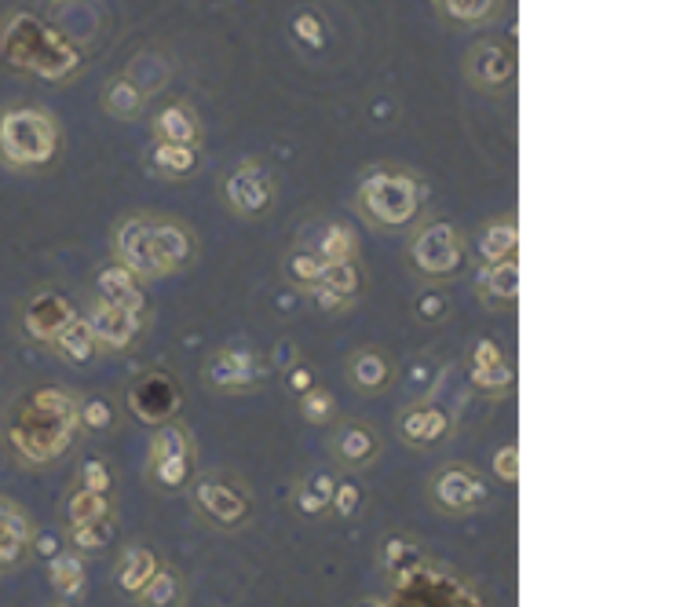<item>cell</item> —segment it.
I'll use <instances>...</instances> for the list:
<instances>
[{
	"instance_id": "52a82bcc",
	"label": "cell",
	"mask_w": 698,
	"mask_h": 607,
	"mask_svg": "<svg viewBox=\"0 0 698 607\" xmlns=\"http://www.w3.org/2000/svg\"><path fill=\"white\" fill-rule=\"evenodd\" d=\"M88 326H92V337H96V344H103V348H110V352H121V348H128V344L136 341L139 326H143V315H139V311H132V308H125V304L99 300L96 308H92V319H88Z\"/></svg>"
},
{
	"instance_id": "8fae6325",
	"label": "cell",
	"mask_w": 698,
	"mask_h": 607,
	"mask_svg": "<svg viewBox=\"0 0 698 607\" xmlns=\"http://www.w3.org/2000/svg\"><path fill=\"white\" fill-rule=\"evenodd\" d=\"M158 143H180V147H198L201 143V121L187 103H165L150 121Z\"/></svg>"
},
{
	"instance_id": "74e56055",
	"label": "cell",
	"mask_w": 698,
	"mask_h": 607,
	"mask_svg": "<svg viewBox=\"0 0 698 607\" xmlns=\"http://www.w3.org/2000/svg\"><path fill=\"white\" fill-rule=\"evenodd\" d=\"M355 505H359V487H355V483H337V490H333V509H337L340 516H351Z\"/></svg>"
},
{
	"instance_id": "83f0119b",
	"label": "cell",
	"mask_w": 698,
	"mask_h": 607,
	"mask_svg": "<svg viewBox=\"0 0 698 607\" xmlns=\"http://www.w3.org/2000/svg\"><path fill=\"white\" fill-rule=\"evenodd\" d=\"M322 256L315 253V249H297V253H289L286 256V275L293 286L300 289H311L318 286V278H322Z\"/></svg>"
},
{
	"instance_id": "30bf717a",
	"label": "cell",
	"mask_w": 698,
	"mask_h": 607,
	"mask_svg": "<svg viewBox=\"0 0 698 607\" xmlns=\"http://www.w3.org/2000/svg\"><path fill=\"white\" fill-rule=\"evenodd\" d=\"M96 289H99V300H110V304H125L132 311H147V297H143V278L125 267L121 260L110 267H103L96 278Z\"/></svg>"
},
{
	"instance_id": "4fadbf2b",
	"label": "cell",
	"mask_w": 698,
	"mask_h": 607,
	"mask_svg": "<svg viewBox=\"0 0 698 607\" xmlns=\"http://www.w3.org/2000/svg\"><path fill=\"white\" fill-rule=\"evenodd\" d=\"M205 377H209L216 388H223V392H234V388H249V384L260 381V377H264V366H260V359H253L249 352H220L212 359Z\"/></svg>"
},
{
	"instance_id": "5b68a950",
	"label": "cell",
	"mask_w": 698,
	"mask_h": 607,
	"mask_svg": "<svg viewBox=\"0 0 698 607\" xmlns=\"http://www.w3.org/2000/svg\"><path fill=\"white\" fill-rule=\"evenodd\" d=\"M413 264L428 278H454L465 267V242L454 224H428L413 242Z\"/></svg>"
},
{
	"instance_id": "836d02e7",
	"label": "cell",
	"mask_w": 698,
	"mask_h": 607,
	"mask_svg": "<svg viewBox=\"0 0 698 607\" xmlns=\"http://www.w3.org/2000/svg\"><path fill=\"white\" fill-rule=\"evenodd\" d=\"M300 410L307 421H326L333 414V395L322 388H307V392H300Z\"/></svg>"
},
{
	"instance_id": "7bdbcfd3",
	"label": "cell",
	"mask_w": 698,
	"mask_h": 607,
	"mask_svg": "<svg viewBox=\"0 0 698 607\" xmlns=\"http://www.w3.org/2000/svg\"><path fill=\"white\" fill-rule=\"evenodd\" d=\"M289 384H293V392H307V388H315V373L297 363V370H289Z\"/></svg>"
},
{
	"instance_id": "ac0fdd59",
	"label": "cell",
	"mask_w": 698,
	"mask_h": 607,
	"mask_svg": "<svg viewBox=\"0 0 698 607\" xmlns=\"http://www.w3.org/2000/svg\"><path fill=\"white\" fill-rule=\"evenodd\" d=\"M150 169L165 180H183L198 169V147H180V143H154L150 147Z\"/></svg>"
},
{
	"instance_id": "60d3db41",
	"label": "cell",
	"mask_w": 698,
	"mask_h": 607,
	"mask_svg": "<svg viewBox=\"0 0 698 607\" xmlns=\"http://www.w3.org/2000/svg\"><path fill=\"white\" fill-rule=\"evenodd\" d=\"M307 293L318 300V308H322V311H337V308H344V304H348V300H340L337 293H333V289H326V286H311Z\"/></svg>"
},
{
	"instance_id": "f1b7e54d",
	"label": "cell",
	"mask_w": 698,
	"mask_h": 607,
	"mask_svg": "<svg viewBox=\"0 0 698 607\" xmlns=\"http://www.w3.org/2000/svg\"><path fill=\"white\" fill-rule=\"evenodd\" d=\"M176 454H191V439L183 432V425H165L150 443V465L165 458H176Z\"/></svg>"
},
{
	"instance_id": "277c9868",
	"label": "cell",
	"mask_w": 698,
	"mask_h": 607,
	"mask_svg": "<svg viewBox=\"0 0 698 607\" xmlns=\"http://www.w3.org/2000/svg\"><path fill=\"white\" fill-rule=\"evenodd\" d=\"M223 202L234 216L242 220H256L275 205V180L260 161L245 158L238 169H231V176L223 180Z\"/></svg>"
},
{
	"instance_id": "e575fe53",
	"label": "cell",
	"mask_w": 698,
	"mask_h": 607,
	"mask_svg": "<svg viewBox=\"0 0 698 607\" xmlns=\"http://www.w3.org/2000/svg\"><path fill=\"white\" fill-rule=\"evenodd\" d=\"M81 578H85V571H81V560H77V556H59V560H55V586L63 589V593H77V589H81Z\"/></svg>"
},
{
	"instance_id": "603a6c76",
	"label": "cell",
	"mask_w": 698,
	"mask_h": 607,
	"mask_svg": "<svg viewBox=\"0 0 698 607\" xmlns=\"http://www.w3.org/2000/svg\"><path fill=\"white\" fill-rule=\"evenodd\" d=\"M373 450H377V443H373L370 428L348 425L337 436V458L348 461V465H366V461L373 458Z\"/></svg>"
},
{
	"instance_id": "484cf974",
	"label": "cell",
	"mask_w": 698,
	"mask_h": 607,
	"mask_svg": "<svg viewBox=\"0 0 698 607\" xmlns=\"http://www.w3.org/2000/svg\"><path fill=\"white\" fill-rule=\"evenodd\" d=\"M439 11H443L450 22H461V26H476V22H487L494 11H498L501 0H435Z\"/></svg>"
},
{
	"instance_id": "7402d4cb",
	"label": "cell",
	"mask_w": 698,
	"mask_h": 607,
	"mask_svg": "<svg viewBox=\"0 0 698 607\" xmlns=\"http://www.w3.org/2000/svg\"><path fill=\"white\" fill-rule=\"evenodd\" d=\"M355 231L348 224H329L318 238V249L315 253L322 256V264H344V260H355Z\"/></svg>"
},
{
	"instance_id": "6da1fadb",
	"label": "cell",
	"mask_w": 698,
	"mask_h": 607,
	"mask_svg": "<svg viewBox=\"0 0 698 607\" xmlns=\"http://www.w3.org/2000/svg\"><path fill=\"white\" fill-rule=\"evenodd\" d=\"M194 235L165 216H128L117 227V260L139 278H165L191 264Z\"/></svg>"
},
{
	"instance_id": "f546056e",
	"label": "cell",
	"mask_w": 698,
	"mask_h": 607,
	"mask_svg": "<svg viewBox=\"0 0 698 607\" xmlns=\"http://www.w3.org/2000/svg\"><path fill=\"white\" fill-rule=\"evenodd\" d=\"M70 520H74V527H81V523L110 520L106 494H92V490H81V494H74V501H70Z\"/></svg>"
},
{
	"instance_id": "8d00e7d4",
	"label": "cell",
	"mask_w": 698,
	"mask_h": 607,
	"mask_svg": "<svg viewBox=\"0 0 698 607\" xmlns=\"http://www.w3.org/2000/svg\"><path fill=\"white\" fill-rule=\"evenodd\" d=\"M81 476H85V490H92V494H106L110 490V472H106V465L99 458L85 461Z\"/></svg>"
},
{
	"instance_id": "5bb4252c",
	"label": "cell",
	"mask_w": 698,
	"mask_h": 607,
	"mask_svg": "<svg viewBox=\"0 0 698 607\" xmlns=\"http://www.w3.org/2000/svg\"><path fill=\"white\" fill-rule=\"evenodd\" d=\"M508 381H512V370L505 363V352L490 337H483L472 348V384H476L479 392L498 395L501 388H508Z\"/></svg>"
},
{
	"instance_id": "9a60e30c",
	"label": "cell",
	"mask_w": 698,
	"mask_h": 607,
	"mask_svg": "<svg viewBox=\"0 0 698 607\" xmlns=\"http://www.w3.org/2000/svg\"><path fill=\"white\" fill-rule=\"evenodd\" d=\"M450 432V417L439 410V406H417V410H406L399 421V436L413 447H428L435 439H443Z\"/></svg>"
},
{
	"instance_id": "7a4b0ae2",
	"label": "cell",
	"mask_w": 698,
	"mask_h": 607,
	"mask_svg": "<svg viewBox=\"0 0 698 607\" xmlns=\"http://www.w3.org/2000/svg\"><path fill=\"white\" fill-rule=\"evenodd\" d=\"M421 183L413 180L410 172L399 169H381L366 176L359 183V194H355V205L359 213L377 227H406L417 220L421 213Z\"/></svg>"
},
{
	"instance_id": "d6986e66",
	"label": "cell",
	"mask_w": 698,
	"mask_h": 607,
	"mask_svg": "<svg viewBox=\"0 0 698 607\" xmlns=\"http://www.w3.org/2000/svg\"><path fill=\"white\" fill-rule=\"evenodd\" d=\"M516 245H519L516 220L505 216V220H494V224L483 231L476 253L483 264H501V260H516Z\"/></svg>"
},
{
	"instance_id": "4316f807",
	"label": "cell",
	"mask_w": 698,
	"mask_h": 607,
	"mask_svg": "<svg viewBox=\"0 0 698 607\" xmlns=\"http://www.w3.org/2000/svg\"><path fill=\"white\" fill-rule=\"evenodd\" d=\"M318 286L333 289L340 300H351L362 289V275H359V267H355V260H344V264H326V267H322Z\"/></svg>"
},
{
	"instance_id": "1f68e13d",
	"label": "cell",
	"mask_w": 698,
	"mask_h": 607,
	"mask_svg": "<svg viewBox=\"0 0 698 607\" xmlns=\"http://www.w3.org/2000/svg\"><path fill=\"white\" fill-rule=\"evenodd\" d=\"M139 597H143V604L147 607H172L176 604V578H172L169 571H158V575L143 586Z\"/></svg>"
},
{
	"instance_id": "d4e9b609",
	"label": "cell",
	"mask_w": 698,
	"mask_h": 607,
	"mask_svg": "<svg viewBox=\"0 0 698 607\" xmlns=\"http://www.w3.org/2000/svg\"><path fill=\"white\" fill-rule=\"evenodd\" d=\"M154 575H158L154 553H147V549H128L125 564H121V586H125L128 593H143V586H147Z\"/></svg>"
},
{
	"instance_id": "f35d334b",
	"label": "cell",
	"mask_w": 698,
	"mask_h": 607,
	"mask_svg": "<svg viewBox=\"0 0 698 607\" xmlns=\"http://www.w3.org/2000/svg\"><path fill=\"white\" fill-rule=\"evenodd\" d=\"M519 454H516V447H505L498 454V458H494V472H498L501 480L505 483H516V476H519Z\"/></svg>"
},
{
	"instance_id": "ee69618b",
	"label": "cell",
	"mask_w": 698,
	"mask_h": 607,
	"mask_svg": "<svg viewBox=\"0 0 698 607\" xmlns=\"http://www.w3.org/2000/svg\"><path fill=\"white\" fill-rule=\"evenodd\" d=\"M333 490H337V483H333V476H315V490H311V494H315V498H322L329 505V501H333Z\"/></svg>"
},
{
	"instance_id": "ba28073f",
	"label": "cell",
	"mask_w": 698,
	"mask_h": 607,
	"mask_svg": "<svg viewBox=\"0 0 698 607\" xmlns=\"http://www.w3.org/2000/svg\"><path fill=\"white\" fill-rule=\"evenodd\" d=\"M128 406H132V414L143 417L147 425H161V421H169V417L176 414L180 392H176V384H172L165 373H150V377H143V381L132 388Z\"/></svg>"
},
{
	"instance_id": "44dd1931",
	"label": "cell",
	"mask_w": 698,
	"mask_h": 607,
	"mask_svg": "<svg viewBox=\"0 0 698 607\" xmlns=\"http://www.w3.org/2000/svg\"><path fill=\"white\" fill-rule=\"evenodd\" d=\"M351 381L359 384L362 392H381L384 384L392 381V359L377 348L351 355Z\"/></svg>"
},
{
	"instance_id": "ffe728a7",
	"label": "cell",
	"mask_w": 698,
	"mask_h": 607,
	"mask_svg": "<svg viewBox=\"0 0 698 607\" xmlns=\"http://www.w3.org/2000/svg\"><path fill=\"white\" fill-rule=\"evenodd\" d=\"M143 103H147V92L132 81V74H121L114 77L110 85H106L103 92V107L110 118H121V121H132L143 110Z\"/></svg>"
},
{
	"instance_id": "4dcf8cb0",
	"label": "cell",
	"mask_w": 698,
	"mask_h": 607,
	"mask_svg": "<svg viewBox=\"0 0 698 607\" xmlns=\"http://www.w3.org/2000/svg\"><path fill=\"white\" fill-rule=\"evenodd\" d=\"M293 37H297L304 48L318 52V48H326V22L318 11H297V19H293Z\"/></svg>"
},
{
	"instance_id": "2e32d148",
	"label": "cell",
	"mask_w": 698,
	"mask_h": 607,
	"mask_svg": "<svg viewBox=\"0 0 698 607\" xmlns=\"http://www.w3.org/2000/svg\"><path fill=\"white\" fill-rule=\"evenodd\" d=\"M479 293L490 308H512L519 297V267L516 260H501V264H487L479 275Z\"/></svg>"
},
{
	"instance_id": "9c48e42d",
	"label": "cell",
	"mask_w": 698,
	"mask_h": 607,
	"mask_svg": "<svg viewBox=\"0 0 698 607\" xmlns=\"http://www.w3.org/2000/svg\"><path fill=\"white\" fill-rule=\"evenodd\" d=\"M435 498H439V505H446L450 512H468V509H479V505L490 498V490L476 472L446 469L435 476Z\"/></svg>"
},
{
	"instance_id": "ab89813d",
	"label": "cell",
	"mask_w": 698,
	"mask_h": 607,
	"mask_svg": "<svg viewBox=\"0 0 698 607\" xmlns=\"http://www.w3.org/2000/svg\"><path fill=\"white\" fill-rule=\"evenodd\" d=\"M110 421H114V410H110V403H106V399H92V403L85 406V425L106 428Z\"/></svg>"
},
{
	"instance_id": "7c38bea8",
	"label": "cell",
	"mask_w": 698,
	"mask_h": 607,
	"mask_svg": "<svg viewBox=\"0 0 698 607\" xmlns=\"http://www.w3.org/2000/svg\"><path fill=\"white\" fill-rule=\"evenodd\" d=\"M194 498H198V505L209 512L212 520H220V523H242L245 512H249V498H245L238 487H231V483H223V480L198 483Z\"/></svg>"
},
{
	"instance_id": "b9f144b4",
	"label": "cell",
	"mask_w": 698,
	"mask_h": 607,
	"mask_svg": "<svg viewBox=\"0 0 698 607\" xmlns=\"http://www.w3.org/2000/svg\"><path fill=\"white\" fill-rule=\"evenodd\" d=\"M417 311H421L424 319H439V315L446 311V297H439V293H424Z\"/></svg>"
},
{
	"instance_id": "f6af8a7d",
	"label": "cell",
	"mask_w": 698,
	"mask_h": 607,
	"mask_svg": "<svg viewBox=\"0 0 698 607\" xmlns=\"http://www.w3.org/2000/svg\"><path fill=\"white\" fill-rule=\"evenodd\" d=\"M300 505H304V512H307V516H315V512H322V509H326V501H322V498H315V494H311V490H300Z\"/></svg>"
},
{
	"instance_id": "e0dca14e",
	"label": "cell",
	"mask_w": 698,
	"mask_h": 607,
	"mask_svg": "<svg viewBox=\"0 0 698 607\" xmlns=\"http://www.w3.org/2000/svg\"><path fill=\"white\" fill-rule=\"evenodd\" d=\"M74 319L77 315H74V308H70V300L55 297V293L41 297L30 308V330H33V337H41V341H59V333H63Z\"/></svg>"
},
{
	"instance_id": "d590c367",
	"label": "cell",
	"mask_w": 698,
	"mask_h": 607,
	"mask_svg": "<svg viewBox=\"0 0 698 607\" xmlns=\"http://www.w3.org/2000/svg\"><path fill=\"white\" fill-rule=\"evenodd\" d=\"M74 542L81 545V549H103L106 538H110V520H99V523H81V527H74Z\"/></svg>"
},
{
	"instance_id": "cb8c5ba5",
	"label": "cell",
	"mask_w": 698,
	"mask_h": 607,
	"mask_svg": "<svg viewBox=\"0 0 698 607\" xmlns=\"http://www.w3.org/2000/svg\"><path fill=\"white\" fill-rule=\"evenodd\" d=\"M96 348L99 344L85 319H74L63 333H59V352H63L66 359H74V363H88V359L96 355Z\"/></svg>"
},
{
	"instance_id": "3957f363",
	"label": "cell",
	"mask_w": 698,
	"mask_h": 607,
	"mask_svg": "<svg viewBox=\"0 0 698 607\" xmlns=\"http://www.w3.org/2000/svg\"><path fill=\"white\" fill-rule=\"evenodd\" d=\"M59 147L55 121L44 110H11L0 121V150L15 165H44Z\"/></svg>"
},
{
	"instance_id": "8992f818",
	"label": "cell",
	"mask_w": 698,
	"mask_h": 607,
	"mask_svg": "<svg viewBox=\"0 0 698 607\" xmlns=\"http://www.w3.org/2000/svg\"><path fill=\"white\" fill-rule=\"evenodd\" d=\"M468 77L472 85H479L483 92H501L505 85H512L516 77V55L508 44L498 41H479L468 52Z\"/></svg>"
},
{
	"instance_id": "d6a6232c",
	"label": "cell",
	"mask_w": 698,
	"mask_h": 607,
	"mask_svg": "<svg viewBox=\"0 0 698 607\" xmlns=\"http://www.w3.org/2000/svg\"><path fill=\"white\" fill-rule=\"evenodd\" d=\"M150 469H154V480H158L161 487H183L187 472H191V454H176V458L154 461Z\"/></svg>"
}]
</instances>
